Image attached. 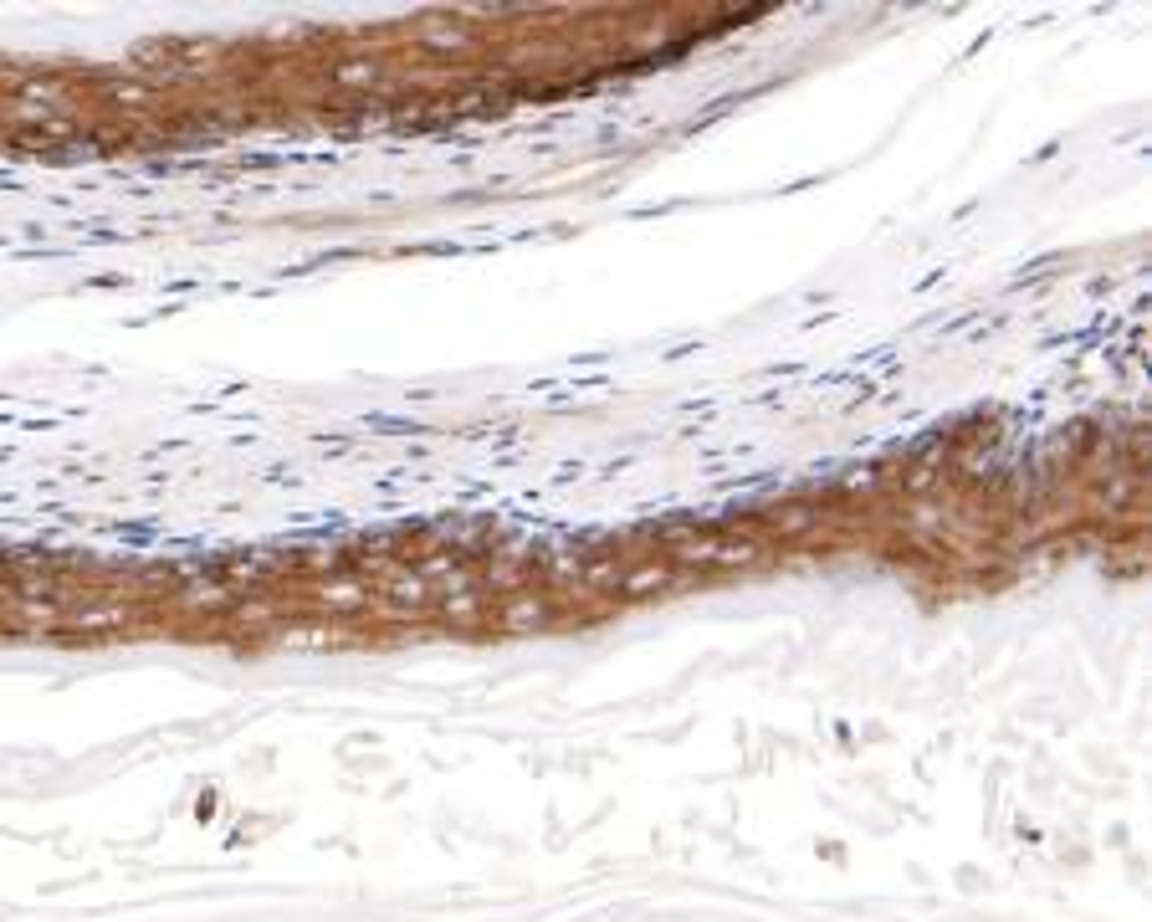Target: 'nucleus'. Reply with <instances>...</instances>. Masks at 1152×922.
Listing matches in <instances>:
<instances>
[{
	"instance_id": "nucleus-2",
	"label": "nucleus",
	"mask_w": 1152,
	"mask_h": 922,
	"mask_svg": "<svg viewBox=\"0 0 1152 922\" xmlns=\"http://www.w3.org/2000/svg\"><path fill=\"white\" fill-rule=\"evenodd\" d=\"M661 584H671V569H635L630 579H625V590H661Z\"/></svg>"
},
{
	"instance_id": "nucleus-1",
	"label": "nucleus",
	"mask_w": 1152,
	"mask_h": 922,
	"mask_svg": "<svg viewBox=\"0 0 1152 922\" xmlns=\"http://www.w3.org/2000/svg\"><path fill=\"white\" fill-rule=\"evenodd\" d=\"M681 559L687 564H748L758 559V549L748 538H692V543H681Z\"/></svg>"
}]
</instances>
